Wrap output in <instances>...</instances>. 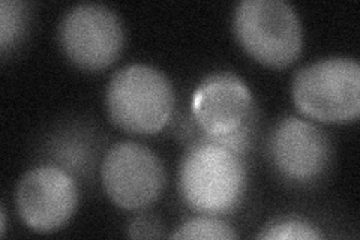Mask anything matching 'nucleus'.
<instances>
[{
    "label": "nucleus",
    "mask_w": 360,
    "mask_h": 240,
    "mask_svg": "<svg viewBox=\"0 0 360 240\" xmlns=\"http://www.w3.org/2000/svg\"><path fill=\"white\" fill-rule=\"evenodd\" d=\"M177 184L193 210L225 215L238 209L245 197L248 168L240 155L198 137L180 163Z\"/></svg>",
    "instance_id": "nucleus-1"
},
{
    "label": "nucleus",
    "mask_w": 360,
    "mask_h": 240,
    "mask_svg": "<svg viewBox=\"0 0 360 240\" xmlns=\"http://www.w3.org/2000/svg\"><path fill=\"white\" fill-rule=\"evenodd\" d=\"M107 113L117 128L132 134H156L170 122L176 95L170 80L156 68L134 63L111 77L105 94Z\"/></svg>",
    "instance_id": "nucleus-2"
},
{
    "label": "nucleus",
    "mask_w": 360,
    "mask_h": 240,
    "mask_svg": "<svg viewBox=\"0 0 360 240\" xmlns=\"http://www.w3.org/2000/svg\"><path fill=\"white\" fill-rule=\"evenodd\" d=\"M291 95L297 110L312 120L354 122L360 114V65L342 56L309 63L292 78Z\"/></svg>",
    "instance_id": "nucleus-3"
},
{
    "label": "nucleus",
    "mask_w": 360,
    "mask_h": 240,
    "mask_svg": "<svg viewBox=\"0 0 360 240\" xmlns=\"http://www.w3.org/2000/svg\"><path fill=\"white\" fill-rule=\"evenodd\" d=\"M234 37L254 61L281 70L303 49V29L296 9L284 0H243L233 14Z\"/></svg>",
    "instance_id": "nucleus-4"
},
{
    "label": "nucleus",
    "mask_w": 360,
    "mask_h": 240,
    "mask_svg": "<svg viewBox=\"0 0 360 240\" xmlns=\"http://www.w3.org/2000/svg\"><path fill=\"white\" fill-rule=\"evenodd\" d=\"M101 182L117 208L143 210L161 197L165 168L150 147L137 141H120L112 144L103 159Z\"/></svg>",
    "instance_id": "nucleus-5"
},
{
    "label": "nucleus",
    "mask_w": 360,
    "mask_h": 240,
    "mask_svg": "<svg viewBox=\"0 0 360 240\" xmlns=\"http://www.w3.org/2000/svg\"><path fill=\"white\" fill-rule=\"evenodd\" d=\"M59 42L74 65L103 71L117 61L125 45V29L115 11L98 4H80L63 15Z\"/></svg>",
    "instance_id": "nucleus-6"
},
{
    "label": "nucleus",
    "mask_w": 360,
    "mask_h": 240,
    "mask_svg": "<svg viewBox=\"0 0 360 240\" xmlns=\"http://www.w3.org/2000/svg\"><path fill=\"white\" fill-rule=\"evenodd\" d=\"M80 192L74 176L54 164H42L21 177L15 191L20 220L37 233H54L74 216Z\"/></svg>",
    "instance_id": "nucleus-7"
},
{
    "label": "nucleus",
    "mask_w": 360,
    "mask_h": 240,
    "mask_svg": "<svg viewBox=\"0 0 360 240\" xmlns=\"http://www.w3.org/2000/svg\"><path fill=\"white\" fill-rule=\"evenodd\" d=\"M270 163L285 180L311 185L320 180L332 164L330 139L320 127L296 116L281 119L267 140Z\"/></svg>",
    "instance_id": "nucleus-8"
},
{
    "label": "nucleus",
    "mask_w": 360,
    "mask_h": 240,
    "mask_svg": "<svg viewBox=\"0 0 360 240\" xmlns=\"http://www.w3.org/2000/svg\"><path fill=\"white\" fill-rule=\"evenodd\" d=\"M191 113L202 139H221L239 131L257 116L251 89L233 72L201 80L191 98Z\"/></svg>",
    "instance_id": "nucleus-9"
},
{
    "label": "nucleus",
    "mask_w": 360,
    "mask_h": 240,
    "mask_svg": "<svg viewBox=\"0 0 360 240\" xmlns=\"http://www.w3.org/2000/svg\"><path fill=\"white\" fill-rule=\"evenodd\" d=\"M53 163L71 176H86L94 163V147L87 135L63 134L54 140L51 147Z\"/></svg>",
    "instance_id": "nucleus-10"
},
{
    "label": "nucleus",
    "mask_w": 360,
    "mask_h": 240,
    "mask_svg": "<svg viewBox=\"0 0 360 240\" xmlns=\"http://www.w3.org/2000/svg\"><path fill=\"white\" fill-rule=\"evenodd\" d=\"M29 26V5L20 0L0 2V50L5 56L14 50L26 35Z\"/></svg>",
    "instance_id": "nucleus-11"
},
{
    "label": "nucleus",
    "mask_w": 360,
    "mask_h": 240,
    "mask_svg": "<svg viewBox=\"0 0 360 240\" xmlns=\"http://www.w3.org/2000/svg\"><path fill=\"white\" fill-rule=\"evenodd\" d=\"M234 228L210 215H202L200 218H193L180 225L172 239L182 240H231L236 239Z\"/></svg>",
    "instance_id": "nucleus-12"
},
{
    "label": "nucleus",
    "mask_w": 360,
    "mask_h": 240,
    "mask_svg": "<svg viewBox=\"0 0 360 240\" xmlns=\"http://www.w3.org/2000/svg\"><path fill=\"white\" fill-rule=\"evenodd\" d=\"M323 234L314 224L297 218L276 220L269 222L266 227L262 228V233L258 234V239L266 240H319Z\"/></svg>",
    "instance_id": "nucleus-13"
},
{
    "label": "nucleus",
    "mask_w": 360,
    "mask_h": 240,
    "mask_svg": "<svg viewBox=\"0 0 360 240\" xmlns=\"http://www.w3.org/2000/svg\"><path fill=\"white\" fill-rule=\"evenodd\" d=\"M162 227L161 222L156 218H152L150 215H140L139 218H135L129 228L128 234L129 237L135 239H149V237H162Z\"/></svg>",
    "instance_id": "nucleus-14"
},
{
    "label": "nucleus",
    "mask_w": 360,
    "mask_h": 240,
    "mask_svg": "<svg viewBox=\"0 0 360 240\" xmlns=\"http://www.w3.org/2000/svg\"><path fill=\"white\" fill-rule=\"evenodd\" d=\"M6 232V212L2 206V212H0V236H5Z\"/></svg>",
    "instance_id": "nucleus-15"
}]
</instances>
